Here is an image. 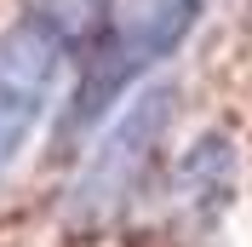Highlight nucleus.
I'll return each instance as SVG.
<instances>
[{
	"instance_id": "20e7f679",
	"label": "nucleus",
	"mask_w": 252,
	"mask_h": 247,
	"mask_svg": "<svg viewBox=\"0 0 252 247\" xmlns=\"http://www.w3.org/2000/svg\"><path fill=\"white\" fill-rule=\"evenodd\" d=\"M172 201L195 224H218L223 218V207L235 201V144L223 132H201L184 150L178 178H172Z\"/></svg>"
},
{
	"instance_id": "f257e3e1",
	"label": "nucleus",
	"mask_w": 252,
	"mask_h": 247,
	"mask_svg": "<svg viewBox=\"0 0 252 247\" xmlns=\"http://www.w3.org/2000/svg\"><path fill=\"white\" fill-rule=\"evenodd\" d=\"M201 6L206 0H126L121 12L103 17V29L80 52V75H75L69 104H63L58 138L69 144L80 132H92L115 104H126V92L195 35Z\"/></svg>"
},
{
	"instance_id": "f03ea898",
	"label": "nucleus",
	"mask_w": 252,
	"mask_h": 247,
	"mask_svg": "<svg viewBox=\"0 0 252 247\" xmlns=\"http://www.w3.org/2000/svg\"><path fill=\"white\" fill-rule=\"evenodd\" d=\"M178 92L172 86H143L126 98V109L103 126V138L92 144V155L80 161L75 184H69V218L75 224H109L115 213H126L138 201L143 178L155 172L160 144L172 132Z\"/></svg>"
},
{
	"instance_id": "7ed1b4c3",
	"label": "nucleus",
	"mask_w": 252,
	"mask_h": 247,
	"mask_svg": "<svg viewBox=\"0 0 252 247\" xmlns=\"http://www.w3.org/2000/svg\"><path fill=\"white\" fill-rule=\"evenodd\" d=\"M80 46L86 41L63 17H52L46 6H34V0L0 35V172L23 155L34 126L46 121L52 98H58V75Z\"/></svg>"
}]
</instances>
